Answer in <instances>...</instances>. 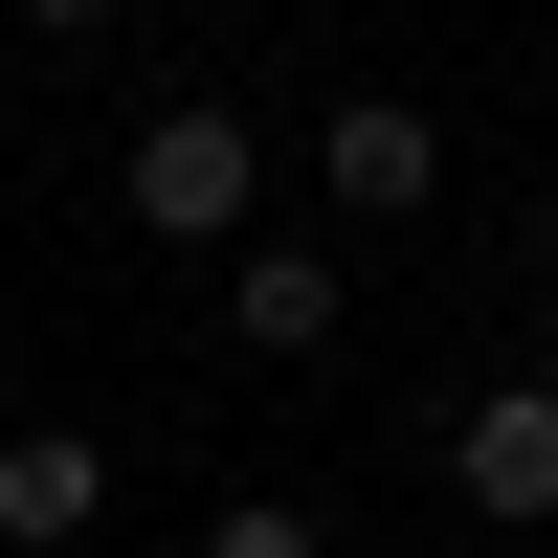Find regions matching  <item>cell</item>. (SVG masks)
Returning <instances> with one entry per match:
<instances>
[{"mask_svg": "<svg viewBox=\"0 0 558 558\" xmlns=\"http://www.w3.org/2000/svg\"><path fill=\"white\" fill-rule=\"evenodd\" d=\"M246 112H223V89H157V112H134V157H112V202L157 223V246H223V223H246Z\"/></svg>", "mask_w": 558, "mask_h": 558, "instance_id": "1", "label": "cell"}, {"mask_svg": "<svg viewBox=\"0 0 558 558\" xmlns=\"http://www.w3.org/2000/svg\"><path fill=\"white\" fill-rule=\"evenodd\" d=\"M313 179H336V223H425V202H447V134L402 112V89H357V112L313 134Z\"/></svg>", "mask_w": 558, "mask_h": 558, "instance_id": "2", "label": "cell"}, {"mask_svg": "<svg viewBox=\"0 0 558 558\" xmlns=\"http://www.w3.org/2000/svg\"><path fill=\"white\" fill-rule=\"evenodd\" d=\"M447 492H470V514H514V536H536V514H558V380H492L470 425H447Z\"/></svg>", "mask_w": 558, "mask_h": 558, "instance_id": "3", "label": "cell"}, {"mask_svg": "<svg viewBox=\"0 0 558 558\" xmlns=\"http://www.w3.org/2000/svg\"><path fill=\"white\" fill-rule=\"evenodd\" d=\"M89 514H112V447L89 425H0V558H68Z\"/></svg>", "mask_w": 558, "mask_h": 558, "instance_id": "4", "label": "cell"}, {"mask_svg": "<svg viewBox=\"0 0 558 558\" xmlns=\"http://www.w3.org/2000/svg\"><path fill=\"white\" fill-rule=\"evenodd\" d=\"M223 336L246 357H336V246H246L223 268Z\"/></svg>", "mask_w": 558, "mask_h": 558, "instance_id": "5", "label": "cell"}, {"mask_svg": "<svg viewBox=\"0 0 558 558\" xmlns=\"http://www.w3.org/2000/svg\"><path fill=\"white\" fill-rule=\"evenodd\" d=\"M202 558H336V514H291V492H246V514H202Z\"/></svg>", "mask_w": 558, "mask_h": 558, "instance_id": "6", "label": "cell"}, {"mask_svg": "<svg viewBox=\"0 0 558 558\" xmlns=\"http://www.w3.org/2000/svg\"><path fill=\"white\" fill-rule=\"evenodd\" d=\"M23 23H45V45H112V0H23Z\"/></svg>", "mask_w": 558, "mask_h": 558, "instance_id": "7", "label": "cell"}]
</instances>
